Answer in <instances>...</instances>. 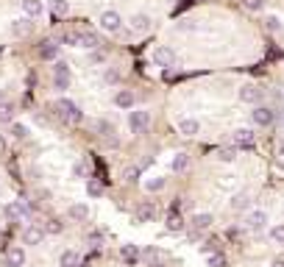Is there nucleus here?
I'll return each instance as SVG.
<instances>
[{"label": "nucleus", "mask_w": 284, "mask_h": 267, "mask_svg": "<svg viewBox=\"0 0 284 267\" xmlns=\"http://www.w3.org/2000/svg\"><path fill=\"white\" fill-rule=\"evenodd\" d=\"M137 178H139V170H137V167H126V170H123V181H128V184H134Z\"/></svg>", "instance_id": "obj_37"}, {"label": "nucleus", "mask_w": 284, "mask_h": 267, "mask_svg": "<svg viewBox=\"0 0 284 267\" xmlns=\"http://www.w3.org/2000/svg\"><path fill=\"white\" fill-rule=\"evenodd\" d=\"M45 234H48V228L28 226V228L23 231V242H25V245H42V242H45Z\"/></svg>", "instance_id": "obj_6"}, {"label": "nucleus", "mask_w": 284, "mask_h": 267, "mask_svg": "<svg viewBox=\"0 0 284 267\" xmlns=\"http://www.w3.org/2000/svg\"><path fill=\"white\" fill-rule=\"evenodd\" d=\"M187 167H190V156L187 153H175L173 161H170V170L173 172H184Z\"/></svg>", "instance_id": "obj_24"}, {"label": "nucleus", "mask_w": 284, "mask_h": 267, "mask_svg": "<svg viewBox=\"0 0 284 267\" xmlns=\"http://www.w3.org/2000/svg\"><path fill=\"white\" fill-rule=\"evenodd\" d=\"M0 195H3V184H0Z\"/></svg>", "instance_id": "obj_48"}, {"label": "nucleus", "mask_w": 284, "mask_h": 267, "mask_svg": "<svg viewBox=\"0 0 284 267\" xmlns=\"http://www.w3.org/2000/svg\"><path fill=\"white\" fill-rule=\"evenodd\" d=\"M231 139H234L237 148H251V145H254V139H256V134H254V128H237Z\"/></svg>", "instance_id": "obj_8"}, {"label": "nucleus", "mask_w": 284, "mask_h": 267, "mask_svg": "<svg viewBox=\"0 0 284 267\" xmlns=\"http://www.w3.org/2000/svg\"><path fill=\"white\" fill-rule=\"evenodd\" d=\"M75 36H78V45H81V48H98V45H101V39H98V34H92V31H78V34H75Z\"/></svg>", "instance_id": "obj_18"}, {"label": "nucleus", "mask_w": 284, "mask_h": 267, "mask_svg": "<svg viewBox=\"0 0 284 267\" xmlns=\"http://www.w3.org/2000/svg\"><path fill=\"white\" fill-rule=\"evenodd\" d=\"M148 125H151V114H148L145 109H134V112H128V128H131L134 134H142Z\"/></svg>", "instance_id": "obj_3"}, {"label": "nucleus", "mask_w": 284, "mask_h": 267, "mask_svg": "<svg viewBox=\"0 0 284 267\" xmlns=\"http://www.w3.org/2000/svg\"><path fill=\"white\" fill-rule=\"evenodd\" d=\"M31 28H34L31 17H28V20H14V23H12V34H14V36H25Z\"/></svg>", "instance_id": "obj_26"}, {"label": "nucleus", "mask_w": 284, "mask_h": 267, "mask_svg": "<svg viewBox=\"0 0 284 267\" xmlns=\"http://www.w3.org/2000/svg\"><path fill=\"white\" fill-rule=\"evenodd\" d=\"M61 267H78V253L75 250H64L61 253Z\"/></svg>", "instance_id": "obj_31"}, {"label": "nucleus", "mask_w": 284, "mask_h": 267, "mask_svg": "<svg viewBox=\"0 0 284 267\" xmlns=\"http://www.w3.org/2000/svg\"><path fill=\"white\" fill-rule=\"evenodd\" d=\"M178 134H184V137H195V134H201V123L193 117H184L178 120Z\"/></svg>", "instance_id": "obj_13"}, {"label": "nucleus", "mask_w": 284, "mask_h": 267, "mask_svg": "<svg viewBox=\"0 0 284 267\" xmlns=\"http://www.w3.org/2000/svg\"><path fill=\"white\" fill-rule=\"evenodd\" d=\"M12 120H14L12 103H0V123H12Z\"/></svg>", "instance_id": "obj_34"}, {"label": "nucleus", "mask_w": 284, "mask_h": 267, "mask_svg": "<svg viewBox=\"0 0 284 267\" xmlns=\"http://www.w3.org/2000/svg\"><path fill=\"white\" fill-rule=\"evenodd\" d=\"M6 259H9V267H23L25 264V250L23 248H9Z\"/></svg>", "instance_id": "obj_20"}, {"label": "nucleus", "mask_w": 284, "mask_h": 267, "mask_svg": "<svg viewBox=\"0 0 284 267\" xmlns=\"http://www.w3.org/2000/svg\"><path fill=\"white\" fill-rule=\"evenodd\" d=\"M48 231L50 234H59L61 231V223H56V220H53V223H48Z\"/></svg>", "instance_id": "obj_44"}, {"label": "nucleus", "mask_w": 284, "mask_h": 267, "mask_svg": "<svg viewBox=\"0 0 284 267\" xmlns=\"http://www.w3.org/2000/svg\"><path fill=\"white\" fill-rule=\"evenodd\" d=\"M98 131H103V134H112V125L106 123V120H101V123H98Z\"/></svg>", "instance_id": "obj_43"}, {"label": "nucleus", "mask_w": 284, "mask_h": 267, "mask_svg": "<svg viewBox=\"0 0 284 267\" xmlns=\"http://www.w3.org/2000/svg\"><path fill=\"white\" fill-rule=\"evenodd\" d=\"M270 237H273V242L284 245V226H273L270 228Z\"/></svg>", "instance_id": "obj_38"}, {"label": "nucleus", "mask_w": 284, "mask_h": 267, "mask_svg": "<svg viewBox=\"0 0 284 267\" xmlns=\"http://www.w3.org/2000/svg\"><path fill=\"white\" fill-rule=\"evenodd\" d=\"M164 184H167V181H164L162 175H153V178H148V181H145V190L148 192H162Z\"/></svg>", "instance_id": "obj_29"}, {"label": "nucleus", "mask_w": 284, "mask_h": 267, "mask_svg": "<svg viewBox=\"0 0 284 267\" xmlns=\"http://www.w3.org/2000/svg\"><path fill=\"white\" fill-rule=\"evenodd\" d=\"M181 228H184L181 217H178V214H170V217H167V231H170V234H178Z\"/></svg>", "instance_id": "obj_32"}, {"label": "nucleus", "mask_w": 284, "mask_h": 267, "mask_svg": "<svg viewBox=\"0 0 284 267\" xmlns=\"http://www.w3.org/2000/svg\"><path fill=\"white\" fill-rule=\"evenodd\" d=\"M0 150H3V139H0Z\"/></svg>", "instance_id": "obj_47"}, {"label": "nucleus", "mask_w": 284, "mask_h": 267, "mask_svg": "<svg viewBox=\"0 0 284 267\" xmlns=\"http://www.w3.org/2000/svg\"><path fill=\"white\" fill-rule=\"evenodd\" d=\"M86 195H89V198H101L103 195V187L98 184V181H86Z\"/></svg>", "instance_id": "obj_36"}, {"label": "nucleus", "mask_w": 284, "mask_h": 267, "mask_svg": "<svg viewBox=\"0 0 284 267\" xmlns=\"http://www.w3.org/2000/svg\"><path fill=\"white\" fill-rule=\"evenodd\" d=\"M218 159L226 161V164H229V161H234L237 159V145H234V148H220L218 150Z\"/></svg>", "instance_id": "obj_33"}, {"label": "nucleus", "mask_w": 284, "mask_h": 267, "mask_svg": "<svg viewBox=\"0 0 284 267\" xmlns=\"http://www.w3.org/2000/svg\"><path fill=\"white\" fill-rule=\"evenodd\" d=\"M73 175L75 178H89V161H86V159L75 161V164H73Z\"/></svg>", "instance_id": "obj_28"}, {"label": "nucleus", "mask_w": 284, "mask_h": 267, "mask_svg": "<svg viewBox=\"0 0 284 267\" xmlns=\"http://www.w3.org/2000/svg\"><path fill=\"white\" fill-rule=\"evenodd\" d=\"M201 250H204L206 256H212V253H218V248H215V242H206V245H201Z\"/></svg>", "instance_id": "obj_41"}, {"label": "nucleus", "mask_w": 284, "mask_h": 267, "mask_svg": "<svg viewBox=\"0 0 284 267\" xmlns=\"http://www.w3.org/2000/svg\"><path fill=\"white\" fill-rule=\"evenodd\" d=\"M98 23H101V28H103V31H109V34H120V28H123V17H120L117 12H112V9L101 12Z\"/></svg>", "instance_id": "obj_2"}, {"label": "nucleus", "mask_w": 284, "mask_h": 267, "mask_svg": "<svg viewBox=\"0 0 284 267\" xmlns=\"http://www.w3.org/2000/svg\"><path fill=\"white\" fill-rule=\"evenodd\" d=\"M131 28L137 31V34L148 31V28H151V17H148V14H134V17H131Z\"/></svg>", "instance_id": "obj_23"}, {"label": "nucleus", "mask_w": 284, "mask_h": 267, "mask_svg": "<svg viewBox=\"0 0 284 267\" xmlns=\"http://www.w3.org/2000/svg\"><path fill=\"white\" fill-rule=\"evenodd\" d=\"M156 217V209H153V203H139L137 212H134V223H148V220Z\"/></svg>", "instance_id": "obj_12"}, {"label": "nucleus", "mask_w": 284, "mask_h": 267, "mask_svg": "<svg viewBox=\"0 0 284 267\" xmlns=\"http://www.w3.org/2000/svg\"><path fill=\"white\" fill-rule=\"evenodd\" d=\"M12 137L14 139H25L28 137V128H25L23 123H12Z\"/></svg>", "instance_id": "obj_35"}, {"label": "nucleus", "mask_w": 284, "mask_h": 267, "mask_svg": "<svg viewBox=\"0 0 284 267\" xmlns=\"http://www.w3.org/2000/svg\"><path fill=\"white\" fill-rule=\"evenodd\" d=\"M67 214H70V220H86L89 217V206L86 203H73V206L67 209Z\"/></svg>", "instance_id": "obj_22"}, {"label": "nucleus", "mask_w": 284, "mask_h": 267, "mask_svg": "<svg viewBox=\"0 0 284 267\" xmlns=\"http://www.w3.org/2000/svg\"><path fill=\"white\" fill-rule=\"evenodd\" d=\"M48 12L53 17H67L70 14V3L67 0H48Z\"/></svg>", "instance_id": "obj_15"}, {"label": "nucleus", "mask_w": 284, "mask_h": 267, "mask_svg": "<svg viewBox=\"0 0 284 267\" xmlns=\"http://www.w3.org/2000/svg\"><path fill=\"white\" fill-rule=\"evenodd\" d=\"M56 114H59L64 123H73V125L84 120V112H81L73 101H67V98H59V101H56Z\"/></svg>", "instance_id": "obj_1"}, {"label": "nucleus", "mask_w": 284, "mask_h": 267, "mask_svg": "<svg viewBox=\"0 0 284 267\" xmlns=\"http://www.w3.org/2000/svg\"><path fill=\"white\" fill-rule=\"evenodd\" d=\"M178 28H181V31H195V23H181Z\"/></svg>", "instance_id": "obj_45"}, {"label": "nucleus", "mask_w": 284, "mask_h": 267, "mask_svg": "<svg viewBox=\"0 0 284 267\" xmlns=\"http://www.w3.org/2000/svg\"><path fill=\"white\" fill-rule=\"evenodd\" d=\"M53 86L59 89V92L70 89V70H56L53 72Z\"/></svg>", "instance_id": "obj_19"}, {"label": "nucleus", "mask_w": 284, "mask_h": 267, "mask_svg": "<svg viewBox=\"0 0 284 267\" xmlns=\"http://www.w3.org/2000/svg\"><path fill=\"white\" fill-rule=\"evenodd\" d=\"M120 259L126 261V264H137L139 259H142V250L137 248V245H131V242H126L120 248Z\"/></svg>", "instance_id": "obj_10"}, {"label": "nucleus", "mask_w": 284, "mask_h": 267, "mask_svg": "<svg viewBox=\"0 0 284 267\" xmlns=\"http://www.w3.org/2000/svg\"><path fill=\"white\" fill-rule=\"evenodd\" d=\"M245 6L251 9V12H259V9H262V0H245Z\"/></svg>", "instance_id": "obj_42"}, {"label": "nucleus", "mask_w": 284, "mask_h": 267, "mask_svg": "<svg viewBox=\"0 0 284 267\" xmlns=\"http://www.w3.org/2000/svg\"><path fill=\"white\" fill-rule=\"evenodd\" d=\"M251 117H254V123L256 125H273V120H276V114H273V109H267V106H256L254 112H251Z\"/></svg>", "instance_id": "obj_9"}, {"label": "nucleus", "mask_w": 284, "mask_h": 267, "mask_svg": "<svg viewBox=\"0 0 284 267\" xmlns=\"http://www.w3.org/2000/svg\"><path fill=\"white\" fill-rule=\"evenodd\" d=\"M245 226L251 228V231H262V228L267 226V212H262V209H254V212H248Z\"/></svg>", "instance_id": "obj_5"}, {"label": "nucleus", "mask_w": 284, "mask_h": 267, "mask_svg": "<svg viewBox=\"0 0 284 267\" xmlns=\"http://www.w3.org/2000/svg\"><path fill=\"white\" fill-rule=\"evenodd\" d=\"M262 98V89H256L254 83H245V86L240 89V101L242 103H259Z\"/></svg>", "instance_id": "obj_14"}, {"label": "nucleus", "mask_w": 284, "mask_h": 267, "mask_svg": "<svg viewBox=\"0 0 284 267\" xmlns=\"http://www.w3.org/2000/svg\"><path fill=\"white\" fill-rule=\"evenodd\" d=\"M270 267H284V259H276V261H273Z\"/></svg>", "instance_id": "obj_46"}, {"label": "nucleus", "mask_w": 284, "mask_h": 267, "mask_svg": "<svg viewBox=\"0 0 284 267\" xmlns=\"http://www.w3.org/2000/svg\"><path fill=\"white\" fill-rule=\"evenodd\" d=\"M23 12H25V17L39 20L45 14V6H42V0H23Z\"/></svg>", "instance_id": "obj_11"}, {"label": "nucleus", "mask_w": 284, "mask_h": 267, "mask_svg": "<svg viewBox=\"0 0 284 267\" xmlns=\"http://www.w3.org/2000/svg\"><path fill=\"white\" fill-rule=\"evenodd\" d=\"M209 267H226V256L223 253H212L209 256Z\"/></svg>", "instance_id": "obj_39"}, {"label": "nucleus", "mask_w": 284, "mask_h": 267, "mask_svg": "<svg viewBox=\"0 0 284 267\" xmlns=\"http://www.w3.org/2000/svg\"><path fill=\"white\" fill-rule=\"evenodd\" d=\"M103 83H109V86L120 83V70H117V67H106V72H103Z\"/></svg>", "instance_id": "obj_30"}, {"label": "nucleus", "mask_w": 284, "mask_h": 267, "mask_svg": "<svg viewBox=\"0 0 284 267\" xmlns=\"http://www.w3.org/2000/svg\"><path fill=\"white\" fill-rule=\"evenodd\" d=\"M251 206V195H248V192H237L234 198H231V209H234V212H242V209H248Z\"/></svg>", "instance_id": "obj_25"}, {"label": "nucleus", "mask_w": 284, "mask_h": 267, "mask_svg": "<svg viewBox=\"0 0 284 267\" xmlns=\"http://www.w3.org/2000/svg\"><path fill=\"white\" fill-rule=\"evenodd\" d=\"M6 217H12V220H23V217H28V203H23V201H12V203H6Z\"/></svg>", "instance_id": "obj_7"}, {"label": "nucleus", "mask_w": 284, "mask_h": 267, "mask_svg": "<svg viewBox=\"0 0 284 267\" xmlns=\"http://www.w3.org/2000/svg\"><path fill=\"white\" fill-rule=\"evenodd\" d=\"M265 23H267V28H270V31H281V20H278V17H273V14L265 20Z\"/></svg>", "instance_id": "obj_40"}, {"label": "nucleus", "mask_w": 284, "mask_h": 267, "mask_svg": "<svg viewBox=\"0 0 284 267\" xmlns=\"http://www.w3.org/2000/svg\"><path fill=\"white\" fill-rule=\"evenodd\" d=\"M190 223H193L195 231H204V228H209L212 223H215V220H212V214H209V212H198V214H193V220H190Z\"/></svg>", "instance_id": "obj_17"}, {"label": "nucleus", "mask_w": 284, "mask_h": 267, "mask_svg": "<svg viewBox=\"0 0 284 267\" xmlns=\"http://www.w3.org/2000/svg\"><path fill=\"white\" fill-rule=\"evenodd\" d=\"M59 53H61V45H56V42H48V45L39 50V56H42L45 61H56L59 59Z\"/></svg>", "instance_id": "obj_21"}, {"label": "nucleus", "mask_w": 284, "mask_h": 267, "mask_svg": "<svg viewBox=\"0 0 284 267\" xmlns=\"http://www.w3.org/2000/svg\"><path fill=\"white\" fill-rule=\"evenodd\" d=\"M153 61H156L159 67H164V70H170V67L175 64V53H173V48H167V45H159V48L153 50Z\"/></svg>", "instance_id": "obj_4"}, {"label": "nucleus", "mask_w": 284, "mask_h": 267, "mask_svg": "<svg viewBox=\"0 0 284 267\" xmlns=\"http://www.w3.org/2000/svg\"><path fill=\"white\" fill-rule=\"evenodd\" d=\"M142 259H145L151 267H162V250H159V248H145Z\"/></svg>", "instance_id": "obj_27"}, {"label": "nucleus", "mask_w": 284, "mask_h": 267, "mask_svg": "<svg viewBox=\"0 0 284 267\" xmlns=\"http://www.w3.org/2000/svg\"><path fill=\"white\" fill-rule=\"evenodd\" d=\"M115 106L117 109H134V92L131 89H120L115 95Z\"/></svg>", "instance_id": "obj_16"}]
</instances>
